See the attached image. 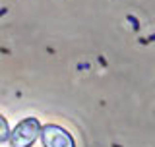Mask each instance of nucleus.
Wrapping results in <instances>:
<instances>
[{"mask_svg":"<svg viewBox=\"0 0 155 147\" xmlns=\"http://www.w3.org/2000/svg\"><path fill=\"white\" fill-rule=\"evenodd\" d=\"M39 134H41L39 120L37 118H25L12 130L8 139H10V145L12 147H31L35 143V139L39 138Z\"/></svg>","mask_w":155,"mask_h":147,"instance_id":"nucleus-1","label":"nucleus"},{"mask_svg":"<svg viewBox=\"0 0 155 147\" xmlns=\"http://www.w3.org/2000/svg\"><path fill=\"white\" fill-rule=\"evenodd\" d=\"M41 139L45 147H76L74 138L64 128L54 126V124H48L45 128H41Z\"/></svg>","mask_w":155,"mask_h":147,"instance_id":"nucleus-2","label":"nucleus"},{"mask_svg":"<svg viewBox=\"0 0 155 147\" xmlns=\"http://www.w3.org/2000/svg\"><path fill=\"white\" fill-rule=\"evenodd\" d=\"M8 136H10V128H8V122H6V118H4L2 114H0V143L8 139Z\"/></svg>","mask_w":155,"mask_h":147,"instance_id":"nucleus-3","label":"nucleus"}]
</instances>
